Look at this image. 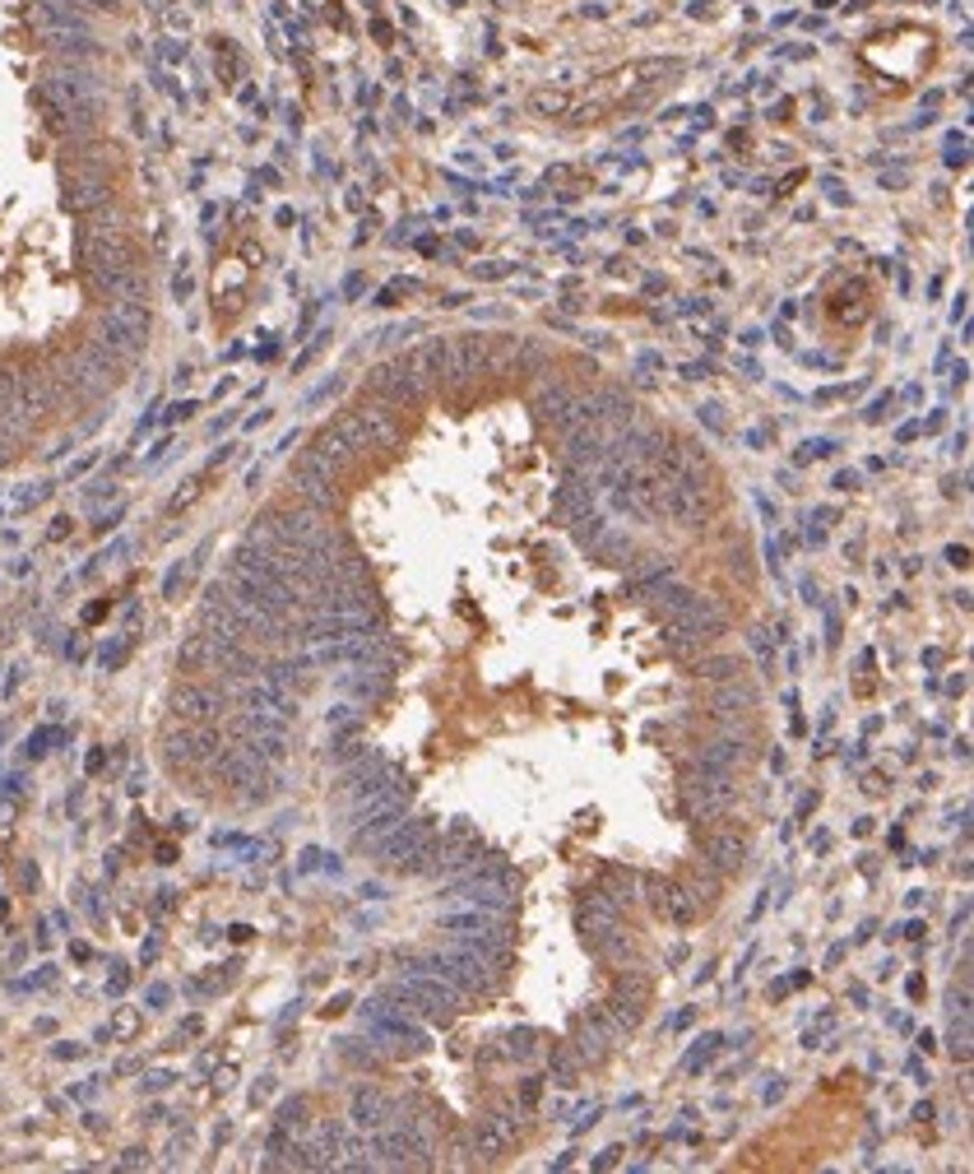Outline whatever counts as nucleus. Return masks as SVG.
<instances>
[{
	"mask_svg": "<svg viewBox=\"0 0 974 1174\" xmlns=\"http://www.w3.org/2000/svg\"><path fill=\"white\" fill-rule=\"evenodd\" d=\"M348 687H353L358 697H380V692H386V683H380V678H353Z\"/></svg>",
	"mask_w": 974,
	"mask_h": 1174,
	"instance_id": "38",
	"label": "nucleus"
},
{
	"mask_svg": "<svg viewBox=\"0 0 974 1174\" xmlns=\"http://www.w3.org/2000/svg\"><path fill=\"white\" fill-rule=\"evenodd\" d=\"M474 270H478V265H474ZM478 274H483V279H501V274H507V265H483Z\"/></svg>",
	"mask_w": 974,
	"mask_h": 1174,
	"instance_id": "45",
	"label": "nucleus"
},
{
	"mask_svg": "<svg viewBox=\"0 0 974 1174\" xmlns=\"http://www.w3.org/2000/svg\"><path fill=\"white\" fill-rule=\"evenodd\" d=\"M696 673L710 678V683H724V678H738L742 669H738V660H728V654H724V660H701V669H696Z\"/></svg>",
	"mask_w": 974,
	"mask_h": 1174,
	"instance_id": "32",
	"label": "nucleus"
},
{
	"mask_svg": "<svg viewBox=\"0 0 974 1174\" xmlns=\"http://www.w3.org/2000/svg\"><path fill=\"white\" fill-rule=\"evenodd\" d=\"M367 386H372L376 400H386V404H395V409L423 404V400H427V390L417 386V376L409 372V362H404V358H395V362H386V367H376V372L367 376Z\"/></svg>",
	"mask_w": 974,
	"mask_h": 1174,
	"instance_id": "8",
	"label": "nucleus"
},
{
	"mask_svg": "<svg viewBox=\"0 0 974 1174\" xmlns=\"http://www.w3.org/2000/svg\"><path fill=\"white\" fill-rule=\"evenodd\" d=\"M742 859H747V836L738 832V826H724V832L705 836V869H715L720 877H728V873L742 869Z\"/></svg>",
	"mask_w": 974,
	"mask_h": 1174,
	"instance_id": "12",
	"label": "nucleus"
},
{
	"mask_svg": "<svg viewBox=\"0 0 974 1174\" xmlns=\"http://www.w3.org/2000/svg\"><path fill=\"white\" fill-rule=\"evenodd\" d=\"M241 697H247V705H251V711H260V715H278V720H292V715H298V692H288V687H278V683H270V678L251 683Z\"/></svg>",
	"mask_w": 974,
	"mask_h": 1174,
	"instance_id": "15",
	"label": "nucleus"
},
{
	"mask_svg": "<svg viewBox=\"0 0 974 1174\" xmlns=\"http://www.w3.org/2000/svg\"><path fill=\"white\" fill-rule=\"evenodd\" d=\"M302 1119H307V1104L302 1100H288L284 1110H278V1128H298Z\"/></svg>",
	"mask_w": 974,
	"mask_h": 1174,
	"instance_id": "34",
	"label": "nucleus"
},
{
	"mask_svg": "<svg viewBox=\"0 0 974 1174\" xmlns=\"http://www.w3.org/2000/svg\"><path fill=\"white\" fill-rule=\"evenodd\" d=\"M126 654H130V641H112L108 650H102V669H108V673L121 669V664H126Z\"/></svg>",
	"mask_w": 974,
	"mask_h": 1174,
	"instance_id": "35",
	"label": "nucleus"
},
{
	"mask_svg": "<svg viewBox=\"0 0 974 1174\" xmlns=\"http://www.w3.org/2000/svg\"><path fill=\"white\" fill-rule=\"evenodd\" d=\"M747 762H752V744L738 738V734H724V738H715V744L701 748V757H696V771H724V775H734Z\"/></svg>",
	"mask_w": 974,
	"mask_h": 1174,
	"instance_id": "13",
	"label": "nucleus"
},
{
	"mask_svg": "<svg viewBox=\"0 0 974 1174\" xmlns=\"http://www.w3.org/2000/svg\"><path fill=\"white\" fill-rule=\"evenodd\" d=\"M557 1086H576V1059H571L566 1049L557 1054Z\"/></svg>",
	"mask_w": 974,
	"mask_h": 1174,
	"instance_id": "36",
	"label": "nucleus"
},
{
	"mask_svg": "<svg viewBox=\"0 0 974 1174\" xmlns=\"http://www.w3.org/2000/svg\"><path fill=\"white\" fill-rule=\"evenodd\" d=\"M515 1142V1119H507V1114H487V1119H478V1128H474V1147H478V1156L483 1161H492V1156H501Z\"/></svg>",
	"mask_w": 974,
	"mask_h": 1174,
	"instance_id": "17",
	"label": "nucleus"
},
{
	"mask_svg": "<svg viewBox=\"0 0 974 1174\" xmlns=\"http://www.w3.org/2000/svg\"><path fill=\"white\" fill-rule=\"evenodd\" d=\"M441 928L446 934H501V910L469 906V910H455V914H441Z\"/></svg>",
	"mask_w": 974,
	"mask_h": 1174,
	"instance_id": "20",
	"label": "nucleus"
},
{
	"mask_svg": "<svg viewBox=\"0 0 974 1174\" xmlns=\"http://www.w3.org/2000/svg\"><path fill=\"white\" fill-rule=\"evenodd\" d=\"M241 744H247L265 766H278L288 757V734H251V738H241Z\"/></svg>",
	"mask_w": 974,
	"mask_h": 1174,
	"instance_id": "28",
	"label": "nucleus"
},
{
	"mask_svg": "<svg viewBox=\"0 0 974 1174\" xmlns=\"http://www.w3.org/2000/svg\"><path fill=\"white\" fill-rule=\"evenodd\" d=\"M728 627V613H724V603L720 599H705V595H696L683 613H673L669 617V627H664V641L673 654H696V650H705L715 636Z\"/></svg>",
	"mask_w": 974,
	"mask_h": 1174,
	"instance_id": "1",
	"label": "nucleus"
},
{
	"mask_svg": "<svg viewBox=\"0 0 974 1174\" xmlns=\"http://www.w3.org/2000/svg\"><path fill=\"white\" fill-rule=\"evenodd\" d=\"M108 177L102 172H84L79 182H70L65 186V210H75V214H89L98 210V204H108Z\"/></svg>",
	"mask_w": 974,
	"mask_h": 1174,
	"instance_id": "19",
	"label": "nucleus"
},
{
	"mask_svg": "<svg viewBox=\"0 0 974 1174\" xmlns=\"http://www.w3.org/2000/svg\"><path fill=\"white\" fill-rule=\"evenodd\" d=\"M335 478L339 474H329L325 464L311 460L307 451H302L298 464H292V488H298L302 507H311V511H329V507H335Z\"/></svg>",
	"mask_w": 974,
	"mask_h": 1174,
	"instance_id": "9",
	"label": "nucleus"
},
{
	"mask_svg": "<svg viewBox=\"0 0 974 1174\" xmlns=\"http://www.w3.org/2000/svg\"><path fill=\"white\" fill-rule=\"evenodd\" d=\"M603 529H608V521H603L599 511L576 515V544H580V548H595V544L603 539Z\"/></svg>",
	"mask_w": 974,
	"mask_h": 1174,
	"instance_id": "31",
	"label": "nucleus"
},
{
	"mask_svg": "<svg viewBox=\"0 0 974 1174\" xmlns=\"http://www.w3.org/2000/svg\"><path fill=\"white\" fill-rule=\"evenodd\" d=\"M139 1086H145V1091H167V1086H172V1073H149Z\"/></svg>",
	"mask_w": 974,
	"mask_h": 1174,
	"instance_id": "39",
	"label": "nucleus"
},
{
	"mask_svg": "<svg viewBox=\"0 0 974 1174\" xmlns=\"http://www.w3.org/2000/svg\"><path fill=\"white\" fill-rule=\"evenodd\" d=\"M163 752H167L172 766H204V762H214V757H218V729H214V724L186 720L182 729H172L163 738Z\"/></svg>",
	"mask_w": 974,
	"mask_h": 1174,
	"instance_id": "5",
	"label": "nucleus"
},
{
	"mask_svg": "<svg viewBox=\"0 0 974 1174\" xmlns=\"http://www.w3.org/2000/svg\"><path fill=\"white\" fill-rule=\"evenodd\" d=\"M228 646V636H214V632H200V636H190V641L177 650V660L182 669H214L218 664V650Z\"/></svg>",
	"mask_w": 974,
	"mask_h": 1174,
	"instance_id": "22",
	"label": "nucleus"
},
{
	"mask_svg": "<svg viewBox=\"0 0 974 1174\" xmlns=\"http://www.w3.org/2000/svg\"><path fill=\"white\" fill-rule=\"evenodd\" d=\"M487 376V339L478 335H460V339H446V372H441V386H469Z\"/></svg>",
	"mask_w": 974,
	"mask_h": 1174,
	"instance_id": "6",
	"label": "nucleus"
},
{
	"mask_svg": "<svg viewBox=\"0 0 974 1174\" xmlns=\"http://www.w3.org/2000/svg\"><path fill=\"white\" fill-rule=\"evenodd\" d=\"M409 362V372L417 376V386H423L427 395L441 386V372H446V339H432V344H417L413 353H404Z\"/></svg>",
	"mask_w": 974,
	"mask_h": 1174,
	"instance_id": "16",
	"label": "nucleus"
},
{
	"mask_svg": "<svg viewBox=\"0 0 974 1174\" xmlns=\"http://www.w3.org/2000/svg\"><path fill=\"white\" fill-rule=\"evenodd\" d=\"M734 803H738V785H734V775H724V771H696L683 785V808L696 822L724 817Z\"/></svg>",
	"mask_w": 974,
	"mask_h": 1174,
	"instance_id": "3",
	"label": "nucleus"
},
{
	"mask_svg": "<svg viewBox=\"0 0 974 1174\" xmlns=\"http://www.w3.org/2000/svg\"><path fill=\"white\" fill-rule=\"evenodd\" d=\"M329 724H335V729H353L358 711H353V705H335V711H329Z\"/></svg>",
	"mask_w": 974,
	"mask_h": 1174,
	"instance_id": "37",
	"label": "nucleus"
},
{
	"mask_svg": "<svg viewBox=\"0 0 974 1174\" xmlns=\"http://www.w3.org/2000/svg\"><path fill=\"white\" fill-rule=\"evenodd\" d=\"M534 112H544V116L571 112V98H566V93H538V98H534Z\"/></svg>",
	"mask_w": 974,
	"mask_h": 1174,
	"instance_id": "33",
	"label": "nucleus"
},
{
	"mask_svg": "<svg viewBox=\"0 0 974 1174\" xmlns=\"http://www.w3.org/2000/svg\"><path fill=\"white\" fill-rule=\"evenodd\" d=\"M576 1054L585 1059V1063H599L603 1054H608V1040H603V1031L589 1022V1026H580V1035H576Z\"/></svg>",
	"mask_w": 974,
	"mask_h": 1174,
	"instance_id": "30",
	"label": "nucleus"
},
{
	"mask_svg": "<svg viewBox=\"0 0 974 1174\" xmlns=\"http://www.w3.org/2000/svg\"><path fill=\"white\" fill-rule=\"evenodd\" d=\"M701 413H705V423H710V427H715V432H724V409H720V404H705Z\"/></svg>",
	"mask_w": 974,
	"mask_h": 1174,
	"instance_id": "42",
	"label": "nucleus"
},
{
	"mask_svg": "<svg viewBox=\"0 0 974 1174\" xmlns=\"http://www.w3.org/2000/svg\"><path fill=\"white\" fill-rule=\"evenodd\" d=\"M757 705V687L742 678H724V687L715 692V711H752Z\"/></svg>",
	"mask_w": 974,
	"mask_h": 1174,
	"instance_id": "25",
	"label": "nucleus"
},
{
	"mask_svg": "<svg viewBox=\"0 0 974 1174\" xmlns=\"http://www.w3.org/2000/svg\"><path fill=\"white\" fill-rule=\"evenodd\" d=\"M696 910H701V901H696L687 887H673V883H669L664 901H659V914H669L673 924H691V920H696Z\"/></svg>",
	"mask_w": 974,
	"mask_h": 1174,
	"instance_id": "24",
	"label": "nucleus"
},
{
	"mask_svg": "<svg viewBox=\"0 0 974 1174\" xmlns=\"http://www.w3.org/2000/svg\"><path fill=\"white\" fill-rule=\"evenodd\" d=\"M172 711H177L182 720L214 724V720H223V711H228V687H218V683H182L177 692H172Z\"/></svg>",
	"mask_w": 974,
	"mask_h": 1174,
	"instance_id": "7",
	"label": "nucleus"
},
{
	"mask_svg": "<svg viewBox=\"0 0 974 1174\" xmlns=\"http://www.w3.org/2000/svg\"><path fill=\"white\" fill-rule=\"evenodd\" d=\"M376 854H380V863H386V869H395V873L423 869V859L432 854V817H423V822H409V817H404L386 840L376 845Z\"/></svg>",
	"mask_w": 974,
	"mask_h": 1174,
	"instance_id": "4",
	"label": "nucleus"
},
{
	"mask_svg": "<svg viewBox=\"0 0 974 1174\" xmlns=\"http://www.w3.org/2000/svg\"><path fill=\"white\" fill-rule=\"evenodd\" d=\"M404 817H409V799H404V803H390L386 813H376V817H367V822H358V826H353V840L362 845V850H367V845L376 850V845L386 840Z\"/></svg>",
	"mask_w": 974,
	"mask_h": 1174,
	"instance_id": "21",
	"label": "nucleus"
},
{
	"mask_svg": "<svg viewBox=\"0 0 974 1174\" xmlns=\"http://www.w3.org/2000/svg\"><path fill=\"white\" fill-rule=\"evenodd\" d=\"M353 413H358V419H362V427H367V437H372V451H390V446H399V437H404V423H399L395 404H386V400L358 404Z\"/></svg>",
	"mask_w": 974,
	"mask_h": 1174,
	"instance_id": "11",
	"label": "nucleus"
},
{
	"mask_svg": "<svg viewBox=\"0 0 974 1174\" xmlns=\"http://www.w3.org/2000/svg\"><path fill=\"white\" fill-rule=\"evenodd\" d=\"M167 998H172V989H167V984H153V989L145 994V1003H149V1008H163Z\"/></svg>",
	"mask_w": 974,
	"mask_h": 1174,
	"instance_id": "40",
	"label": "nucleus"
},
{
	"mask_svg": "<svg viewBox=\"0 0 974 1174\" xmlns=\"http://www.w3.org/2000/svg\"><path fill=\"white\" fill-rule=\"evenodd\" d=\"M511 1054H515V1059H529V1035H525V1031L511 1035Z\"/></svg>",
	"mask_w": 974,
	"mask_h": 1174,
	"instance_id": "41",
	"label": "nucleus"
},
{
	"mask_svg": "<svg viewBox=\"0 0 974 1174\" xmlns=\"http://www.w3.org/2000/svg\"><path fill=\"white\" fill-rule=\"evenodd\" d=\"M595 497H599L595 478H589V474H580V478H571L566 488L557 492V511H562V515H571V521H576V515L595 511Z\"/></svg>",
	"mask_w": 974,
	"mask_h": 1174,
	"instance_id": "23",
	"label": "nucleus"
},
{
	"mask_svg": "<svg viewBox=\"0 0 974 1174\" xmlns=\"http://www.w3.org/2000/svg\"><path fill=\"white\" fill-rule=\"evenodd\" d=\"M595 552H599V562H608V566H626L636 544H632V534H622V529H603V539L595 544Z\"/></svg>",
	"mask_w": 974,
	"mask_h": 1174,
	"instance_id": "27",
	"label": "nucleus"
},
{
	"mask_svg": "<svg viewBox=\"0 0 974 1174\" xmlns=\"http://www.w3.org/2000/svg\"><path fill=\"white\" fill-rule=\"evenodd\" d=\"M390 998L395 1003H404L409 1012H423L427 1022H450L464 994L455 989V984H446L441 975H432V971H409L390 989Z\"/></svg>",
	"mask_w": 974,
	"mask_h": 1174,
	"instance_id": "2",
	"label": "nucleus"
},
{
	"mask_svg": "<svg viewBox=\"0 0 974 1174\" xmlns=\"http://www.w3.org/2000/svg\"><path fill=\"white\" fill-rule=\"evenodd\" d=\"M571 400H576V390H571L566 382H557V386H548V390H538V404H534V409H538V419H544V423L552 427V423L566 413V404H571Z\"/></svg>",
	"mask_w": 974,
	"mask_h": 1174,
	"instance_id": "26",
	"label": "nucleus"
},
{
	"mask_svg": "<svg viewBox=\"0 0 974 1174\" xmlns=\"http://www.w3.org/2000/svg\"><path fill=\"white\" fill-rule=\"evenodd\" d=\"M47 752V734H33L28 738V757H42Z\"/></svg>",
	"mask_w": 974,
	"mask_h": 1174,
	"instance_id": "44",
	"label": "nucleus"
},
{
	"mask_svg": "<svg viewBox=\"0 0 974 1174\" xmlns=\"http://www.w3.org/2000/svg\"><path fill=\"white\" fill-rule=\"evenodd\" d=\"M214 762H218L223 785H237V789H247V785H270V766L260 762V757H255L247 744H237V748H228V752H218Z\"/></svg>",
	"mask_w": 974,
	"mask_h": 1174,
	"instance_id": "10",
	"label": "nucleus"
},
{
	"mask_svg": "<svg viewBox=\"0 0 974 1174\" xmlns=\"http://www.w3.org/2000/svg\"><path fill=\"white\" fill-rule=\"evenodd\" d=\"M307 455H311V460H321L329 474H344L348 464L358 460L353 451H348V441L339 437V427H335V423H329V427H321L316 437H311V451H307Z\"/></svg>",
	"mask_w": 974,
	"mask_h": 1174,
	"instance_id": "18",
	"label": "nucleus"
},
{
	"mask_svg": "<svg viewBox=\"0 0 974 1174\" xmlns=\"http://www.w3.org/2000/svg\"><path fill=\"white\" fill-rule=\"evenodd\" d=\"M121 1165H126V1170H139V1165H149V1156H145V1151H126V1156H121Z\"/></svg>",
	"mask_w": 974,
	"mask_h": 1174,
	"instance_id": "43",
	"label": "nucleus"
},
{
	"mask_svg": "<svg viewBox=\"0 0 974 1174\" xmlns=\"http://www.w3.org/2000/svg\"><path fill=\"white\" fill-rule=\"evenodd\" d=\"M335 427H339V437L348 441V451H353V455H367V451H372V437H367V427H362V419H358L353 409L339 413Z\"/></svg>",
	"mask_w": 974,
	"mask_h": 1174,
	"instance_id": "29",
	"label": "nucleus"
},
{
	"mask_svg": "<svg viewBox=\"0 0 974 1174\" xmlns=\"http://www.w3.org/2000/svg\"><path fill=\"white\" fill-rule=\"evenodd\" d=\"M348 1119L362 1128V1133H376V1128H386L390 1119H395V1104L376 1091V1086H358L353 1091V1104H348Z\"/></svg>",
	"mask_w": 974,
	"mask_h": 1174,
	"instance_id": "14",
	"label": "nucleus"
}]
</instances>
